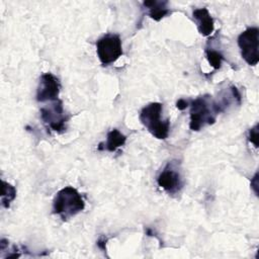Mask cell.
Masks as SVG:
<instances>
[{
    "mask_svg": "<svg viewBox=\"0 0 259 259\" xmlns=\"http://www.w3.org/2000/svg\"><path fill=\"white\" fill-rule=\"evenodd\" d=\"M238 46L241 56L250 66H255L259 62V29L248 27L238 36Z\"/></svg>",
    "mask_w": 259,
    "mask_h": 259,
    "instance_id": "obj_6",
    "label": "cell"
},
{
    "mask_svg": "<svg viewBox=\"0 0 259 259\" xmlns=\"http://www.w3.org/2000/svg\"><path fill=\"white\" fill-rule=\"evenodd\" d=\"M15 196H16L15 187L5 181H2V194H1L2 205L5 208H8L10 206V202L15 198Z\"/></svg>",
    "mask_w": 259,
    "mask_h": 259,
    "instance_id": "obj_12",
    "label": "cell"
},
{
    "mask_svg": "<svg viewBox=\"0 0 259 259\" xmlns=\"http://www.w3.org/2000/svg\"><path fill=\"white\" fill-rule=\"evenodd\" d=\"M248 139L256 148H258V124H255L254 127L250 128Z\"/></svg>",
    "mask_w": 259,
    "mask_h": 259,
    "instance_id": "obj_14",
    "label": "cell"
},
{
    "mask_svg": "<svg viewBox=\"0 0 259 259\" xmlns=\"http://www.w3.org/2000/svg\"><path fill=\"white\" fill-rule=\"evenodd\" d=\"M157 183L168 194L174 195L179 193L184 186L179 163L177 161L169 162L158 175Z\"/></svg>",
    "mask_w": 259,
    "mask_h": 259,
    "instance_id": "obj_5",
    "label": "cell"
},
{
    "mask_svg": "<svg viewBox=\"0 0 259 259\" xmlns=\"http://www.w3.org/2000/svg\"><path fill=\"white\" fill-rule=\"evenodd\" d=\"M205 57L213 69L218 70L221 68L222 62L224 61V56L222 55L221 52L213 50L211 48H206L205 49Z\"/></svg>",
    "mask_w": 259,
    "mask_h": 259,
    "instance_id": "obj_13",
    "label": "cell"
},
{
    "mask_svg": "<svg viewBox=\"0 0 259 259\" xmlns=\"http://www.w3.org/2000/svg\"><path fill=\"white\" fill-rule=\"evenodd\" d=\"M163 106L159 102H151L142 108L139 119L147 131L158 140L167 139L170 131V120L162 119Z\"/></svg>",
    "mask_w": 259,
    "mask_h": 259,
    "instance_id": "obj_3",
    "label": "cell"
},
{
    "mask_svg": "<svg viewBox=\"0 0 259 259\" xmlns=\"http://www.w3.org/2000/svg\"><path fill=\"white\" fill-rule=\"evenodd\" d=\"M40 117L44 123L54 132L63 133L66 130L68 116L65 114L63 102L60 99L51 101L50 105L41 107Z\"/></svg>",
    "mask_w": 259,
    "mask_h": 259,
    "instance_id": "obj_7",
    "label": "cell"
},
{
    "mask_svg": "<svg viewBox=\"0 0 259 259\" xmlns=\"http://www.w3.org/2000/svg\"><path fill=\"white\" fill-rule=\"evenodd\" d=\"M143 7L147 10V14L156 21H160L171 13L168 7V1H145L143 2Z\"/></svg>",
    "mask_w": 259,
    "mask_h": 259,
    "instance_id": "obj_10",
    "label": "cell"
},
{
    "mask_svg": "<svg viewBox=\"0 0 259 259\" xmlns=\"http://www.w3.org/2000/svg\"><path fill=\"white\" fill-rule=\"evenodd\" d=\"M189 127L194 132H198L205 125L214 123L217 115L221 112L217 101H214L208 94L195 98L189 103Z\"/></svg>",
    "mask_w": 259,
    "mask_h": 259,
    "instance_id": "obj_1",
    "label": "cell"
},
{
    "mask_svg": "<svg viewBox=\"0 0 259 259\" xmlns=\"http://www.w3.org/2000/svg\"><path fill=\"white\" fill-rule=\"evenodd\" d=\"M189 105V102L183 98L179 99L177 102H176V107L179 109V110H184L187 106Z\"/></svg>",
    "mask_w": 259,
    "mask_h": 259,
    "instance_id": "obj_15",
    "label": "cell"
},
{
    "mask_svg": "<svg viewBox=\"0 0 259 259\" xmlns=\"http://www.w3.org/2000/svg\"><path fill=\"white\" fill-rule=\"evenodd\" d=\"M192 17L201 35L209 36L213 32L214 21L206 8L194 9L192 12Z\"/></svg>",
    "mask_w": 259,
    "mask_h": 259,
    "instance_id": "obj_9",
    "label": "cell"
},
{
    "mask_svg": "<svg viewBox=\"0 0 259 259\" xmlns=\"http://www.w3.org/2000/svg\"><path fill=\"white\" fill-rule=\"evenodd\" d=\"M107 242V238L105 237H101L98 241H97V246L102 249V250H106V247H105V244Z\"/></svg>",
    "mask_w": 259,
    "mask_h": 259,
    "instance_id": "obj_16",
    "label": "cell"
},
{
    "mask_svg": "<svg viewBox=\"0 0 259 259\" xmlns=\"http://www.w3.org/2000/svg\"><path fill=\"white\" fill-rule=\"evenodd\" d=\"M84 207L85 202L81 194L72 186H66L59 190L53 202V212L58 214L63 221L75 217Z\"/></svg>",
    "mask_w": 259,
    "mask_h": 259,
    "instance_id": "obj_2",
    "label": "cell"
},
{
    "mask_svg": "<svg viewBox=\"0 0 259 259\" xmlns=\"http://www.w3.org/2000/svg\"><path fill=\"white\" fill-rule=\"evenodd\" d=\"M96 53L102 65L114 63L122 55V45L119 35L108 33L96 41Z\"/></svg>",
    "mask_w": 259,
    "mask_h": 259,
    "instance_id": "obj_4",
    "label": "cell"
},
{
    "mask_svg": "<svg viewBox=\"0 0 259 259\" xmlns=\"http://www.w3.org/2000/svg\"><path fill=\"white\" fill-rule=\"evenodd\" d=\"M60 81L52 73H45L40 76L37 90H36V100L38 102L54 101L59 99L60 93Z\"/></svg>",
    "mask_w": 259,
    "mask_h": 259,
    "instance_id": "obj_8",
    "label": "cell"
},
{
    "mask_svg": "<svg viewBox=\"0 0 259 259\" xmlns=\"http://www.w3.org/2000/svg\"><path fill=\"white\" fill-rule=\"evenodd\" d=\"M126 141V137L121 134L118 130L113 128L110 132H108L106 137V142L99 143L97 149L99 151H108V152H114L119 147L123 146Z\"/></svg>",
    "mask_w": 259,
    "mask_h": 259,
    "instance_id": "obj_11",
    "label": "cell"
}]
</instances>
